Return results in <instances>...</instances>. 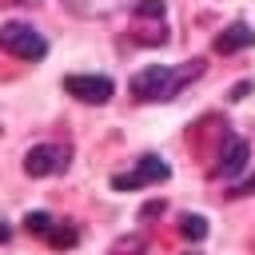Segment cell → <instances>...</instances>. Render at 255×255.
<instances>
[{"mask_svg": "<svg viewBox=\"0 0 255 255\" xmlns=\"http://www.w3.org/2000/svg\"><path fill=\"white\" fill-rule=\"evenodd\" d=\"M203 60H183V64H147L139 68L131 80H128V92L139 100V104H171L191 80L203 76Z\"/></svg>", "mask_w": 255, "mask_h": 255, "instance_id": "cell-1", "label": "cell"}, {"mask_svg": "<svg viewBox=\"0 0 255 255\" xmlns=\"http://www.w3.org/2000/svg\"><path fill=\"white\" fill-rule=\"evenodd\" d=\"M0 48H4L8 56H16V60H28V64L48 56V40H44L32 24H24V20L0 24Z\"/></svg>", "mask_w": 255, "mask_h": 255, "instance_id": "cell-2", "label": "cell"}, {"mask_svg": "<svg viewBox=\"0 0 255 255\" xmlns=\"http://www.w3.org/2000/svg\"><path fill=\"white\" fill-rule=\"evenodd\" d=\"M68 163H72V147L68 143H36V147L24 151V171L32 179L60 175V171H68Z\"/></svg>", "mask_w": 255, "mask_h": 255, "instance_id": "cell-3", "label": "cell"}, {"mask_svg": "<svg viewBox=\"0 0 255 255\" xmlns=\"http://www.w3.org/2000/svg\"><path fill=\"white\" fill-rule=\"evenodd\" d=\"M171 175V167L159 159V155H139L135 159V167L131 171H120V175H112V187L116 191H139V187H151V183H163Z\"/></svg>", "mask_w": 255, "mask_h": 255, "instance_id": "cell-4", "label": "cell"}, {"mask_svg": "<svg viewBox=\"0 0 255 255\" xmlns=\"http://www.w3.org/2000/svg\"><path fill=\"white\" fill-rule=\"evenodd\" d=\"M64 92L68 96H76L80 104H108L112 100V92H116V84L108 80V76H96V72H76V76H64Z\"/></svg>", "mask_w": 255, "mask_h": 255, "instance_id": "cell-5", "label": "cell"}, {"mask_svg": "<svg viewBox=\"0 0 255 255\" xmlns=\"http://www.w3.org/2000/svg\"><path fill=\"white\" fill-rule=\"evenodd\" d=\"M247 159H251V147H247V139H243V135H235V131H223V147H219L215 175H223V179H235V175L247 167Z\"/></svg>", "mask_w": 255, "mask_h": 255, "instance_id": "cell-6", "label": "cell"}, {"mask_svg": "<svg viewBox=\"0 0 255 255\" xmlns=\"http://www.w3.org/2000/svg\"><path fill=\"white\" fill-rule=\"evenodd\" d=\"M64 8L80 20H112L131 8V0H64Z\"/></svg>", "mask_w": 255, "mask_h": 255, "instance_id": "cell-7", "label": "cell"}, {"mask_svg": "<svg viewBox=\"0 0 255 255\" xmlns=\"http://www.w3.org/2000/svg\"><path fill=\"white\" fill-rule=\"evenodd\" d=\"M255 44V28L251 24H243V20H235V24H227L219 36H215V52L219 56H231V52H243V48H251Z\"/></svg>", "mask_w": 255, "mask_h": 255, "instance_id": "cell-8", "label": "cell"}, {"mask_svg": "<svg viewBox=\"0 0 255 255\" xmlns=\"http://www.w3.org/2000/svg\"><path fill=\"white\" fill-rule=\"evenodd\" d=\"M52 227H56V215H48V211H28V215H24V231H28V235L48 239Z\"/></svg>", "mask_w": 255, "mask_h": 255, "instance_id": "cell-9", "label": "cell"}, {"mask_svg": "<svg viewBox=\"0 0 255 255\" xmlns=\"http://www.w3.org/2000/svg\"><path fill=\"white\" fill-rule=\"evenodd\" d=\"M48 243H52V247H76V243H80V231H76L72 223H60V219H56V227L48 231Z\"/></svg>", "mask_w": 255, "mask_h": 255, "instance_id": "cell-10", "label": "cell"}, {"mask_svg": "<svg viewBox=\"0 0 255 255\" xmlns=\"http://www.w3.org/2000/svg\"><path fill=\"white\" fill-rule=\"evenodd\" d=\"M179 235L191 239V243H199V239L207 235V219H203V215H183V219H179Z\"/></svg>", "mask_w": 255, "mask_h": 255, "instance_id": "cell-11", "label": "cell"}, {"mask_svg": "<svg viewBox=\"0 0 255 255\" xmlns=\"http://www.w3.org/2000/svg\"><path fill=\"white\" fill-rule=\"evenodd\" d=\"M131 12H135L139 20H163V0H135Z\"/></svg>", "mask_w": 255, "mask_h": 255, "instance_id": "cell-12", "label": "cell"}, {"mask_svg": "<svg viewBox=\"0 0 255 255\" xmlns=\"http://www.w3.org/2000/svg\"><path fill=\"white\" fill-rule=\"evenodd\" d=\"M143 251H147L143 235H128V239H120V243L112 247V255H143Z\"/></svg>", "mask_w": 255, "mask_h": 255, "instance_id": "cell-13", "label": "cell"}, {"mask_svg": "<svg viewBox=\"0 0 255 255\" xmlns=\"http://www.w3.org/2000/svg\"><path fill=\"white\" fill-rule=\"evenodd\" d=\"M231 195H255V171H251L247 179H239V183L231 187Z\"/></svg>", "mask_w": 255, "mask_h": 255, "instance_id": "cell-14", "label": "cell"}, {"mask_svg": "<svg viewBox=\"0 0 255 255\" xmlns=\"http://www.w3.org/2000/svg\"><path fill=\"white\" fill-rule=\"evenodd\" d=\"M243 96H247V84H235V88H231V96H227V100H243Z\"/></svg>", "mask_w": 255, "mask_h": 255, "instance_id": "cell-15", "label": "cell"}, {"mask_svg": "<svg viewBox=\"0 0 255 255\" xmlns=\"http://www.w3.org/2000/svg\"><path fill=\"white\" fill-rule=\"evenodd\" d=\"M4 4H24L28 8V4H40V0H4Z\"/></svg>", "mask_w": 255, "mask_h": 255, "instance_id": "cell-16", "label": "cell"}, {"mask_svg": "<svg viewBox=\"0 0 255 255\" xmlns=\"http://www.w3.org/2000/svg\"><path fill=\"white\" fill-rule=\"evenodd\" d=\"M8 235H12V231H8V227H4V223H0V243H4V239H8Z\"/></svg>", "mask_w": 255, "mask_h": 255, "instance_id": "cell-17", "label": "cell"}, {"mask_svg": "<svg viewBox=\"0 0 255 255\" xmlns=\"http://www.w3.org/2000/svg\"><path fill=\"white\" fill-rule=\"evenodd\" d=\"M183 255H195V251H183Z\"/></svg>", "mask_w": 255, "mask_h": 255, "instance_id": "cell-18", "label": "cell"}]
</instances>
